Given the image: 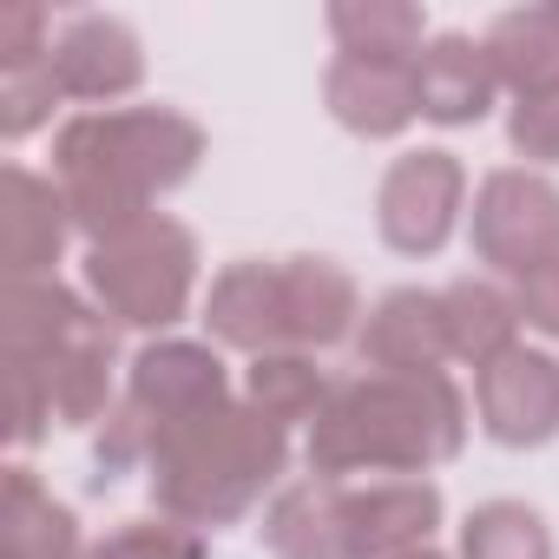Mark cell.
Instances as JSON below:
<instances>
[{"mask_svg": "<svg viewBox=\"0 0 559 559\" xmlns=\"http://www.w3.org/2000/svg\"><path fill=\"white\" fill-rule=\"evenodd\" d=\"M204 126L178 106H112L73 112L53 132V185L86 243L119 237L158 211V198L185 191L204 165Z\"/></svg>", "mask_w": 559, "mask_h": 559, "instance_id": "1", "label": "cell"}, {"mask_svg": "<svg viewBox=\"0 0 559 559\" xmlns=\"http://www.w3.org/2000/svg\"><path fill=\"white\" fill-rule=\"evenodd\" d=\"M474 402L454 376H343L317 415L304 461L323 480H428L461 461Z\"/></svg>", "mask_w": 559, "mask_h": 559, "instance_id": "2", "label": "cell"}, {"mask_svg": "<svg viewBox=\"0 0 559 559\" xmlns=\"http://www.w3.org/2000/svg\"><path fill=\"white\" fill-rule=\"evenodd\" d=\"M290 474V428L263 421L243 395L178 435H165L145 461L152 507L198 533L237 526L243 513L270 507V493Z\"/></svg>", "mask_w": 559, "mask_h": 559, "instance_id": "3", "label": "cell"}, {"mask_svg": "<svg viewBox=\"0 0 559 559\" xmlns=\"http://www.w3.org/2000/svg\"><path fill=\"white\" fill-rule=\"evenodd\" d=\"M237 402V382L224 369L217 343H191V336H152L132 362H126V395L99 435V474H126L132 461H152V448L217 408Z\"/></svg>", "mask_w": 559, "mask_h": 559, "instance_id": "4", "label": "cell"}, {"mask_svg": "<svg viewBox=\"0 0 559 559\" xmlns=\"http://www.w3.org/2000/svg\"><path fill=\"white\" fill-rule=\"evenodd\" d=\"M198 263H204V257H198V230L178 224L171 211H152L145 224L86 243L80 284H86V297H93L119 330H139V336L152 343V336H171V330L191 317Z\"/></svg>", "mask_w": 559, "mask_h": 559, "instance_id": "5", "label": "cell"}, {"mask_svg": "<svg viewBox=\"0 0 559 559\" xmlns=\"http://www.w3.org/2000/svg\"><path fill=\"white\" fill-rule=\"evenodd\" d=\"M467 243L474 263H487V276H507V284L559 263V185L526 165L487 171L467 204Z\"/></svg>", "mask_w": 559, "mask_h": 559, "instance_id": "6", "label": "cell"}, {"mask_svg": "<svg viewBox=\"0 0 559 559\" xmlns=\"http://www.w3.org/2000/svg\"><path fill=\"white\" fill-rule=\"evenodd\" d=\"M461 217H467V165L448 145L402 152L376 185V237L408 263L441 257L454 243Z\"/></svg>", "mask_w": 559, "mask_h": 559, "instance_id": "7", "label": "cell"}, {"mask_svg": "<svg viewBox=\"0 0 559 559\" xmlns=\"http://www.w3.org/2000/svg\"><path fill=\"white\" fill-rule=\"evenodd\" d=\"M474 421L493 448H546L559 441V356L513 343L507 356H493L474 376Z\"/></svg>", "mask_w": 559, "mask_h": 559, "instance_id": "8", "label": "cell"}, {"mask_svg": "<svg viewBox=\"0 0 559 559\" xmlns=\"http://www.w3.org/2000/svg\"><path fill=\"white\" fill-rule=\"evenodd\" d=\"M47 67H53L60 99H73L80 112H112L119 99L145 86V40L119 14H73L53 34Z\"/></svg>", "mask_w": 559, "mask_h": 559, "instance_id": "9", "label": "cell"}, {"mask_svg": "<svg viewBox=\"0 0 559 559\" xmlns=\"http://www.w3.org/2000/svg\"><path fill=\"white\" fill-rule=\"evenodd\" d=\"M448 500L435 480H343L349 559H402L435 546Z\"/></svg>", "mask_w": 559, "mask_h": 559, "instance_id": "10", "label": "cell"}, {"mask_svg": "<svg viewBox=\"0 0 559 559\" xmlns=\"http://www.w3.org/2000/svg\"><path fill=\"white\" fill-rule=\"evenodd\" d=\"M73 237L80 230H73V211L53 178H40L27 165L0 171V270H8V284L60 276V257Z\"/></svg>", "mask_w": 559, "mask_h": 559, "instance_id": "11", "label": "cell"}, {"mask_svg": "<svg viewBox=\"0 0 559 559\" xmlns=\"http://www.w3.org/2000/svg\"><path fill=\"white\" fill-rule=\"evenodd\" d=\"M356 356L376 376H448L454 349H448L441 290L402 284V290L376 297L369 317H362V330H356Z\"/></svg>", "mask_w": 559, "mask_h": 559, "instance_id": "12", "label": "cell"}, {"mask_svg": "<svg viewBox=\"0 0 559 559\" xmlns=\"http://www.w3.org/2000/svg\"><path fill=\"white\" fill-rule=\"evenodd\" d=\"M276 276H284V349L304 356H330L343 343H356L362 330V290L356 276L336 257H276Z\"/></svg>", "mask_w": 559, "mask_h": 559, "instance_id": "13", "label": "cell"}, {"mask_svg": "<svg viewBox=\"0 0 559 559\" xmlns=\"http://www.w3.org/2000/svg\"><path fill=\"white\" fill-rule=\"evenodd\" d=\"M204 343L237 349V356H270L284 349V276H276V257H237L211 276L204 290Z\"/></svg>", "mask_w": 559, "mask_h": 559, "instance_id": "14", "label": "cell"}, {"mask_svg": "<svg viewBox=\"0 0 559 559\" xmlns=\"http://www.w3.org/2000/svg\"><path fill=\"white\" fill-rule=\"evenodd\" d=\"M106 323L112 317L86 290L60 284V276H40V284H8V290H0V362H47V356L73 349L80 336L106 330Z\"/></svg>", "mask_w": 559, "mask_h": 559, "instance_id": "15", "label": "cell"}, {"mask_svg": "<svg viewBox=\"0 0 559 559\" xmlns=\"http://www.w3.org/2000/svg\"><path fill=\"white\" fill-rule=\"evenodd\" d=\"M323 106L356 139H402L421 119L415 60H349V53H336L330 73H323Z\"/></svg>", "mask_w": 559, "mask_h": 559, "instance_id": "16", "label": "cell"}, {"mask_svg": "<svg viewBox=\"0 0 559 559\" xmlns=\"http://www.w3.org/2000/svg\"><path fill=\"white\" fill-rule=\"evenodd\" d=\"M415 99H421V119L428 126H448V132H467L493 112L500 99V80H493V60L474 34H435L415 60Z\"/></svg>", "mask_w": 559, "mask_h": 559, "instance_id": "17", "label": "cell"}, {"mask_svg": "<svg viewBox=\"0 0 559 559\" xmlns=\"http://www.w3.org/2000/svg\"><path fill=\"white\" fill-rule=\"evenodd\" d=\"M0 559H86L80 513L27 467H0Z\"/></svg>", "mask_w": 559, "mask_h": 559, "instance_id": "18", "label": "cell"}, {"mask_svg": "<svg viewBox=\"0 0 559 559\" xmlns=\"http://www.w3.org/2000/svg\"><path fill=\"white\" fill-rule=\"evenodd\" d=\"M257 539L270 559H349V526H343V480L304 474L270 493Z\"/></svg>", "mask_w": 559, "mask_h": 559, "instance_id": "19", "label": "cell"}, {"mask_svg": "<svg viewBox=\"0 0 559 559\" xmlns=\"http://www.w3.org/2000/svg\"><path fill=\"white\" fill-rule=\"evenodd\" d=\"M441 310H448V349L461 369H487L493 356H507L520 343V304H513V284L500 276H454L441 290Z\"/></svg>", "mask_w": 559, "mask_h": 559, "instance_id": "20", "label": "cell"}, {"mask_svg": "<svg viewBox=\"0 0 559 559\" xmlns=\"http://www.w3.org/2000/svg\"><path fill=\"white\" fill-rule=\"evenodd\" d=\"M263 421L276 428H317V415L330 408L336 382L323 369V356H304V349H270L243 369V389H237Z\"/></svg>", "mask_w": 559, "mask_h": 559, "instance_id": "21", "label": "cell"}, {"mask_svg": "<svg viewBox=\"0 0 559 559\" xmlns=\"http://www.w3.org/2000/svg\"><path fill=\"white\" fill-rule=\"evenodd\" d=\"M480 47L493 60L500 93H513V99L559 86V8H507L487 21Z\"/></svg>", "mask_w": 559, "mask_h": 559, "instance_id": "22", "label": "cell"}, {"mask_svg": "<svg viewBox=\"0 0 559 559\" xmlns=\"http://www.w3.org/2000/svg\"><path fill=\"white\" fill-rule=\"evenodd\" d=\"M323 27L349 60H421V47L435 40L415 0H330Z\"/></svg>", "mask_w": 559, "mask_h": 559, "instance_id": "23", "label": "cell"}, {"mask_svg": "<svg viewBox=\"0 0 559 559\" xmlns=\"http://www.w3.org/2000/svg\"><path fill=\"white\" fill-rule=\"evenodd\" d=\"M461 559H552V526L526 500H480L461 520Z\"/></svg>", "mask_w": 559, "mask_h": 559, "instance_id": "24", "label": "cell"}, {"mask_svg": "<svg viewBox=\"0 0 559 559\" xmlns=\"http://www.w3.org/2000/svg\"><path fill=\"white\" fill-rule=\"evenodd\" d=\"M86 559H211V533L152 513V520H126L119 533L86 546Z\"/></svg>", "mask_w": 559, "mask_h": 559, "instance_id": "25", "label": "cell"}, {"mask_svg": "<svg viewBox=\"0 0 559 559\" xmlns=\"http://www.w3.org/2000/svg\"><path fill=\"white\" fill-rule=\"evenodd\" d=\"M60 106H67V99H60L47 60H34V67H8V73H0V139H8V145L47 132Z\"/></svg>", "mask_w": 559, "mask_h": 559, "instance_id": "26", "label": "cell"}, {"mask_svg": "<svg viewBox=\"0 0 559 559\" xmlns=\"http://www.w3.org/2000/svg\"><path fill=\"white\" fill-rule=\"evenodd\" d=\"M507 145H513V158H526V171L559 165V86H539V93H520L513 99Z\"/></svg>", "mask_w": 559, "mask_h": 559, "instance_id": "27", "label": "cell"}, {"mask_svg": "<svg viewBox=\"0 0 559 559\" xmlns=\"http://www.w3.org/2000/svg\"><path fill=\"white\" fill-rule=\"evenodd\" d=\"M53 428H60V421H53L47 389H40L27 369H8V448H14V454H27V448H40Z\"/></svg>", "mask_w": 559, "mask_h": 559, "instance_id": "28", "label": "cell"}, {"mask_svg": "<svg viewBox=\"0 0 559 559\" xmlns=\"http://www.w3.org/2000/svg\"><path fill=\"white\" fill-rule=\"evenodd\" d=\"M53 53V14L21 0V8H0V73L8 67H34Z\"/></svg>", "mask_w": 559, "mask_h": 559, "instance_id": "29", "label": "cell"}, {"mask_svg": "<svg viewBox=\"0 0 559 559\" xmlns=\"http://www.w3.org/2000/svg\"><path fill=\"white\" fill-rule=\"evenodd\" d=\"M513 304H520V323H526L533 336L559 343V263L520 276V284H513Z\"/></svg>", "mask_w": 559, "mask_h": 559, "instance_id": "30", "label": "cell"}, {"mask_svg": "<svg viewBox=\"0 0 559 559\" xmlns=\"http://www.w3.org/2000/svg\"><path fill=\"white\" fill-rule=\"evenodd\" d=\"M402 559H448L441 546H421V552H402Z\"/></svg>", "mask_w": 559, "mask_h": 559, "instance_id": "31", "label": "cell"}]
</instances>
